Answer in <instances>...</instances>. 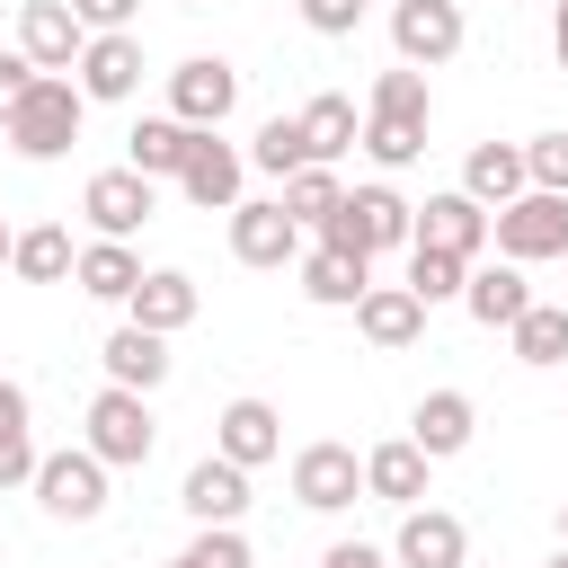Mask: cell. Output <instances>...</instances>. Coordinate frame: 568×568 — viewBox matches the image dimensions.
<instances>
[{
	"label": "cell",
	"instance_id": "6da1fadb",
	"mask_svg": "<svg viewBox=\"0 0 568 568\" xmlns=\"http://www.w3.org/2000/svg\"><path fill=\"white\" fill-rule=\"evenodd\" d=\"M80 115H89V98H80V80H62V71H36V89L0 115V133L27 151V160H62L71 142H80Z\"/></svg>",
	"mask_w": 568,
	"mask_h": 568
},
{
	"label": "cell",
	"instance_id": "7a4b0ae2",
	"mask_svg": "<svg viewBox=\"0 0 568 568\" xmlns=\"http://www.w3.org/2000/svg\"><path fill=\"white\" fill-rule=\"evenodd\" d=\"M151 444H160L151 390H124V382H106V390L89 399V453H98L106 470H142V462H151Z\"/></svg>",
	"mask_w": 568,
	"mask_h": 568
},
{
	"label": "cell",
	"instance_id": "3957f363",
	"mask_svg": "<svg viewBox=\"0 0 568 568\" xmlns=\"http://www.w3.org/2000/svg\"><path fill=\"white\" fill-rule=\"evenodd\" d=\"M408 222H417V204H399L390 186H346L337 213L320 222V240H328V248H364V257H382V248H408Z\"/></svg>",
	"mask_w": 568,
	"mask_h": 568
},
{
	"label": "cell",
	"instance_id": "277c9868",
	"mask_svg": "<svg viewBox=\"0 0 568 568\" xmlns=\"http://www.w3.org/2000/svg\"><path fill=\"white\" fill-rule=\"evenodd\" d=\"M36 506L53 515V524H98L106 515V462L80 444V453H36Z\"/></svg>",
	"mask_w": 568,
	"mask_h": 568
},
{
	"label": "cell",
	"instance_id": "5b68a950",
	"mask_svg": "<svg viewBox=\"0 0 568 568\" xmlns=\"http://www.w3.org/2000/svg\"><path fill=\"white\" fill-rule=\"evenodd\" d=\"M488 240H497V257H515V266H532V257H568V195L524 186L515 204L488 213Z\"/></svg>",
	"mask_w": 568,
	"mask_h": 568
},
{
	"label": "cell",
	"instance_id": "8992f818",
	"mask_svg": "<svg viewBox=\"0 0 568 568\" xmlns=\"http://www.w3.org/2000/svg\"><path fill=\"white\" fill-rule=\"evenodd\" d=\"M80 213H89L98 240H133V231L160 213V178H142V169H98V178L80 186Z\"/></svg>",
	"mask_w": 568,
	"mask_h": 568
},
{
	"label": "cell",
	"instance_id": "52a82bcc",
	"mask_svg": "<svg viewBox=\"0 0 568 568\" xmlns=\"http://www.w3.org/2000/svg\"><path fill=\"white\" fill-rule=\"evenodd\" d=\"M231 106H240V71H231L222 53H186V62L169 71V115H178V124L213 133Z\"/></svg>",
	"mask_w": 568,
	"mask_h": 568
},
{
	"label": "cell",
	"instance_id": "ba28073f",
	"mask_svg": "<svg viewBox=\"0 0 568 568\" xmlns=\"http://www.w3.org/2000/svg\"><path fill=\"white\" fill-rule=\"evenodd\" d=\"M390 44H399V62H417V71L453 62V53H462V0H390Z\"/></svg>",
	"mask_w": 568,
	"mask_h": 568
},
{
	"label": "cell",
	"instance_id": "9c48e42d",
	"mask_svg": "<svg viewBox=\"0 0 568 568\" xmlns=\"http://www.w3.org/2000/svg\"><path fill=\"white\" fill-rule=\"evenodd\" d=\"M240 178H248V151H231V142H222V124H213V133H195V142H186L178 195H186V204H204V213H231V204H240Z\"/></svg>",
	"mask_w": 568,
	"mask_h": 568
},
{
	"label": "cell",
	"instance_id": "30bf717a",
	"mask_svg": "<svg viewBox=\"0 0 568 568\" xmlns=\"http://www.w3.org/2000/svg\"><path fill=\"white\" fill-rule=\"evenodd\" d=\"M231 257H240V266H293V257H302V222H293L275 195H257V204L240 195V204H231Z\"/></svg>",
	"mask_w": 568,
	"mask_h": 568
},
{
	"label": "cell",
	"instance_id": "8fae6325",
	"mask_svg": "<svg viewBox=\"0 0 568 568\" xmlns=\"http://www.w3.org/2000/svg\"><path fill=\"white\" fill-rule=\"evenodd\" d=\"M293 497H302L311 515H337V506L364 497V462H355L346 444H302V453H293Z\"/></svg>",
	"mask_w": 568,
	"mask_h": 568
},
{
	"label": "cell",
	"instance_id": "7c38bea8",
	"mask_svg": "<svg viewBox=\"0 0 568 568\" xmlns=\"http://www.w3.org/2000/svg\"><path fill=\"white\" fill-rule=\"evenodd\" d=\"M462 559H470V532H462V515H444V506H399L390 568H462Z\"/></svg>",
	"mask_w": 568,
	"mask_h": 568
},
{
	"label": "cell",
	"instance_id": "4fadbf2b",
	"mask_svg": "<svg viewBox=\"0 0 568 568\" xmlns=\"http://www.w3.org/2000/svg\"><path fill=\"white\" fill-rule=\"evenodd\" d=\"M80 44H89V27L71 18V0H18V53L36 71H71Z\"/></svg>",
	"mask_w": 568,
	"mask_h": 568
},
{
	"label": "cell",
	"instance_id": "5bb4252c",
	"mask_svg": "<svg viewBox=\"0 0 568 568\" xmlns=\"http://www.w3.org/2000/svg\"><path fill=\"white\" fill-rule=\"evenodd\" d=\"M71 71H80V98H106V106H115V98L142 89V36H133V27H106V36L80 44Z\"/></svg>",
	"mask_w": 568,
	"mask_h": 568
},
{
	"label": "cell",
	"instance_id": "9a60e30c",
	"mask_svg": "<svg viewBox=\"0 0 568 568\" xmlns=\"http://www.w3.org/2000/svg\"><path fill=\"white\" fill-rule=\"evenodd\" d=\"M408 240L453 248V257H479V248H488V204H470L462 186H453V195H426V204H417V222H408Z\"/></svg>",
	"mask_w": 568,
	"mask_h": 568
},
{
	"label": "cell",
	"instance_id": "2e32d148",
	"mask_svg": "<svg viewBox=\"0 0 568 568\" xmlns=\"http://www.w3.org/2000/svg\"><path fill=\"white\" fill-rule=\"evenodd\" d=\"M195 302H204V293H195V275H178V266H142V284L124 293V320H133V328L178 337V328L195 320Z\"/></svg>",
	"mask_w": 568,
	"mask_h": 568
},
{
	"label": "cell",
	"instance_id": "e0dca14e",
	"mask_svg": "<svg viewBox=\"0 0 568 568\" xmlns=\"http://www.w3.org/2000/svg\"><path fill=\"white\" fill-rule=\"evenodd\" d=\"M213 453H222V462H240V470H257V462H275V453H284V417H275L266 399H231V408L213 417Z\"/></svg>",
	"mask_w": 568,
	"mask_h": 568
},
{
	"label": "cell",
	"instance_id": "ac0fdd59",
	"mask_svg": "<svg viewBox=\"0 0 568 568\" xmlns=\"http://www.w3.org/2000/svg\"><path fill=\"white\" fill-rule=\"evenodd\" d=\"M470 435H479V408H470V390H426V399H417V417H408V444H417L426 462H453Z\"/></svg>",
	"mask_w": 568,
	"mask_h": 568
},
{
	"label": "cell",
	"instance_id": "d6986e66",
	"mask_svg": "<svg viewBox=\"0 0 568 568\" xmlns=\"http://www.w3.org/2000/svg\"><path fill=\"white\" fill-rule=\"evenodd\" d=\"M178 506H186L195 524H240V506H248V470L222 462V453H204V462L178 479Z\"/></svg>",
	"mask_w": 568,
	"mask_h": 568
},
{
	"label": "cell",
	"instance_id": "ffe728a7",
	"mask_svg": "<svg viewBox=\"0 0 568 568\" xmlns=\"http://www.w3.org/2000/svg\"><path fill=\"white\" fill-rule=\"evenodd\" d=\"M364 284H373V257H364V248H328V240H320V248L302 257V293H311L320 311H355Z\"/></svg>",
	"mask_w": 568,
	"mask_h": 568
},
{
	"label": "cell",
	"instance_id": "44dd1931",
	"mask_svg": "<svg viewBox=\"0 0 568 568\" xmlns=\"http://www.w3.org/2000/svg\"><path fill=\"white\" fill-rule=\"evenodd\" d=\"M524 302H532V284H524V266H515V257H497V266H470V275H462V311H470L479 328H515V320H524Z\"/></svg>",
	"mask_w": 568,
	"mask_h": 568
},
{
	"label": "cell",
	"instance_id": "7402d4cb",
	"mask_svg": "<svg viewBox=\"0 0 568 568\" xmlns=\"http://www.w3.org/2000/svg\"><path fill=\"white\" fill-rule=\"evenodd\" d=\"M355 328L390 355V346H417L426 337V302L408 293V284H364V302H355Z\"/></svg>",
	"mask_w": 568,
	"mask_h": 568
},
{
	"label": "cell",
	"instance_id": "603a6c76",
	"mask_svg": "<svg viewBox=\"0 0 568 568\" xmlns=\"http://www.w3.org/2000/svg\"><path fill=\"white\" fill-rule=\"evenodd\" d=\"M426 453L399 435V444H373L364 453V497H382V506H426Z\"/></svg>",
	"mask_w": 568,
	"mask_h": 568
},
{
	"label": "cell",
	"instance_id": "cb8c5ba5",
	"mask_svg": "<svg viewBox=\"0 0 568 568\" xmlns=\"http://www.w3.org/2000/svg\"><path fill=\"white\" fill-rule=\"evenodd\" d=\"M524 186H532V178H524V142H479V151L462 160V195H470V204H488V213H497V204H515Z\"/></svg>",
	"mask_w": 568,
	"mask_h": 568
},
{
	"label": "cell",
	"instance_id": "d4e9b609",
	"mask_svg": "<svg viewBox=\"0 0 568 568\" xmlns=\"http://www.w3.org/2000/svg\"><path fill=\"white\" fill-rule=\"evenodd\" d=\"M71 284H80L89 302H124V293L142 284V257H133V240H89V248L71 257Z\"/></svg>",
	"mask_w": 568,
	"mask_h": 568
},
{
	"label": "cell",
	"instance_id": "484cf974",
	"mask_svg": "<svg viewBox=\"0 0 568 568\" xmlns=\"http://www.w3.org/2000/svg\"><path fill=\"white\" fill-rule=\"evenodd\" d=\"M106 382H124V390H160V382H169V337L124 320V328L106 337Z\"/></svg>",
	"mask_w": 568,
	"mask_h": 568
},
{
	"label": "cell",
	"instance_id": "4316f807",
	"mask_svg": "<svg viewBox=\"0 0 568 568\" xmlns=\"http://www.w3.org/2000/svg\"><path fill=\"white\" fill-rule=\"evenodd\" d=\"M186 142H195V124H178V115H142V124L124 133V169H142V178H178V169H186Z\"/></svg>",
	"mask_w": 568,
	"mask_h": 568
},
{
	"label": "cell",
	"instance_id": "83f0119b",
	"mask_svg": "<svg viewBox=\"0 0 568 568\" xmlns=\"http://www.w3.org/2000/svg\"><path fill=\"white\" fill-rule=\"evenodd\" d=\"M293 124H302V151H311V160H346L355 133H364V124H355V98H337V89H320Z\"/></svg>",
	"mask_w": 568,
	"mask_h": 568
},
{
	"label": "cell",
	"instance_id": "f1b7e54d",
	"mask_svg": "<svg viewBox=\"0 0 568 568\" xmlns=\"http://www.w3.org/2000/svg\"><path fill=\"white\" fill-rule=\"evenodd\" d=\"M36 479V408L18 382H0V488H27Z\"/></svg>",
	"mask_w": 568,
	"mask_h": 568
},
{
	"label": "cell",
	"instance_id": "f546056e",
	"mask_svg": "<svg viewBox=\"0 0 568 568\" xmlns=\"http://www.w3.org/2000/svg\"><path fill=\"white\" fill-rule=\"evenodd\" d=\"M71 257H80V248H71V231H62V222H36V231H18V240H9V266H18L27 284H62V275H71Z\"/></svg>",
	"mask_w": 568,
	"mask_h": 568
},
{
	"label": "cell",
	"instance_id": "4dcf8cb0",
	"mask_svg": "<svg viewBox=\"0 0 568 568\" xmlns=\"http://www.w3.org/2000/svg\"><path fill=\"white\" fill-rule=\"evenodd\" d=\"M506 337H515V364H568V302H524Z\"/></svg>",
	"mask_w": 568,
	"mask_h": 568
},
{
	"label": "cell",
	"instance_id": "1f68e13d",
	"mask_svg": "<svg viewBox=\"0 0 568 568\" xmlns=\"http://www.w3.org/2000/svg\"><path fill=\"white\" fill-rule=\"evenodd\" d=\"M382 169H408L417 151H426V115H382V106H364V133H355Z\"/></svg>",
	"mask_w": 568,
	"mask_h": 568
},
{
	"label": "cell",
	"instance_id": "d6a6232c",
	"mask_svg": "<svg viewBox=\"0 0 568 568\" xmlns=\"http://www.w3.org/2000/svg\"><path fill=\"white\" fill-rule=\"evenodd\" d=\"M337 195H346V186H337V169H328V160H311V169H293V178H284V195H275V204H284L302 231H320V222L337 213Z\"/></svg>",
	"mask_w": 568,
	"mask_h": 568
},
{
	"label": "cell",
	"instance_id": "836d02e7",
	"mask_svg": "<svg viewBox=\"0 0 568 568\" xmlns=\"http://www.w3.org/2000/svg\"><path fill=\"white\" fill-rule=\"evenodd\" d=\"M462 275H470V257H453V248H426V240H408V293L435 311V302H462Z\"/></svg>",
	"mask_w": 568,
	"mask_h": 568
},
{
	"label": "cell",
	"instance_id": "e575fe53",
	"mask_svg": "<svg viewBox=\"0 0 568 568\" xmlns=\"http://www.w3.org/2000/svg\"><path fill=\"white\" fill-rule=\"evenodd\" d=\"M248 169H266L275 186H284L293 169H311V151H302V124H293V115H266V124H257V142H248Z\"/></svg>",
	"mask_w": 568,
	"mask_h": 568
},
{
	"label": "cell",
	"instance_id": "d590c367",
	"mask_svg": "<svg viewBox=\"0 0 568 568\" xmlns=\"http://www.w3.org/2000/svg\"><path fill=\"white\" fill-rule=\"evenodd\" d=\"M169 568H248V541H240V524H204Z\"/></svg>",
	"mask_w": 568,
	"mask_h": 568
},
{
	"label": "cell",
	"instance_id": "8d00e7d4",
	"mask_svg": "<svg viewBox=\"0 0 568 568\" xmlns=\"http://www.w3.org/2000/svg\"><path fill=\"white\" fill-rule=\"evenodd\" d=\"M364 106H382V115H426V71H417V62H399V71H382Z\"/></svg>",
	"mask_w": 568,
	"mask_h": 568
},
{
	"label": "cell",
	"instance_id": "74e56055",
	"mask_svg": "<svg viewBox=\"0 0 568 568\" xmlns=\"http://www.w3.org/2000/svg\"><path fill=\"white\" fill-rule=\"evenodd\" d=\"M524 178H532L541 195H568V133H532V142H524Z\"/></svg>",
	"mask_w": 568,
	"mask_h": 568
},
{
	"label": "cell",
	"instance_id": "f35d334b",
	"mask_svg": "<svg viewBox=\"0 0 568 568\" xmlns=\"http://www.w3.org/2000/svg\"><path fill=\"white\" fill-rule=\"evenodd\" d=\"M293 9L311 36H355V18H364V0H293Z\"/></svg>",
	"mask_w": 568,
	"mask_h": 568
},
{
	"label": "cell",
	"instance_id": "ab89813d",
	"mask_svg": "<svg viewBox=\"0 0 568 568\" xmlns=\"http://www.w3.org/2000/svg\"><path fill=\"white\" fill-rule=\"evenodd\" d=\"M71 18H80L89 36H106V27H133V18H142V0H71Z\"/></svg>",
	"mask_w": 568,
	"mask_h": 568
},
{
	"label": "cell",
	"instance_id": "60d3db41",
	"mask_svg": "<svg viewBox=\"0 0 568 568\" xmlns=\"http://www.w3.org/2000/svg\"><path fill=\"white\" fill-rule=\"evenodd\" d=\"M27 89H36V62H27V53H0V115H9Z\"/></svg>",
	"mask_w": 568,
	"mask_h": 568
},
{
	"label": "cell",
	"instance_id": "b9f144b4",
	"mask_svg": "<svg viewBox=\"0 0 568 568\" xmlns=\"http://www.w3.org/2000/svg\"><path fill=\"white\" fill-rule=\"evenodd\" d=\"M320 568H390V550H373V541H337Z\"/></svg>",
	"mask_w": 568,
	"mask_h": 568
},
{
	"label": "cell",
	"instance_id": "7bdbcfd3",
	"mask_svg": "<svg viewBox=\"0 0 568 568\" xmlns=\"http://www.w3.org/2000/svg\"><path fill=\"white\" fill-rule=\"evenodd\" d=\"M550 53H559V71H568V0H559V18H550Z\"/></svg>",
	"mask_w": 568,
	"mask_h": 568
},
{
	"label": "cell",
	"instance_id": "ee69618b",
	"mask_svg": "<svg viewBox=\"0 0 568 568\" xmlns=\"http://www.w3.org/2000/svg\"><path fill=\"white\" fill-rule=\"evenodd\" d=\"M9 240H18V231H9V222H0V266H9Z\"/></svg>",
	"mask_w": 568,
	"mask_h": 568
},
{
	"label": "cell",
	"instance_id": "f6af8a7d",
	"mask_svg": "<svg viewBox=\"0 0 568 568\" xmlns=\"http://www.w3.org/2000/svg\"><path fill=\"white\" fill-rule=\"evenodd\" d=\"M559 541H568V497H559Z\"/></svg>",
	"mask_w": 568,
	"mask_h": 568
},
{
	"label": "cell",
	"instance_id": "bcb514c9",
	"mask_svg": "<svg viewBox=\"0 0 568 568\" xmlns=\"http://www.w3.org/2000/svg\"><path fill=\"white\" fill-rule=\"evenodd\" d=\"M550 568H568V541H559V559H550Z\"/></svg>",
	"mask_w": 568,
	"mask_h": 568
},
{
	"label": "cell",
	"instance_id": "7dc6e473",
	"mask_svg": "<svg viewBox=\"0 0 568 568\" xmlns=\"http://www.w3.org/2000/svg\"><path fill=\"white\" fill-rule=\"evenodd\" d=\"M186 9H204V0H186Z\"/></svg>",
	"mask_w": 568,
	"mask_h": 568
},
{
	"label": "cell",
	"instance_id": "c3c4849f",
	"mask_svg": "<svg viewBox=\"0 0 568 568\" xmlns=\"http://www.w3.org/2000/svg\"><path fill=\"white\" fill-rule=\"evenodd\" d=\"M364 9H373V0H364Z\"/></svg>",
	"mask_w": 568,
	"mask_h": 568
},
{
	"label": "cell",
	"instance_id": "681fc988",
	"mask_svg": "<svg viewBox=\"0 0 568 568\" xmlns=\"http://www.w3.org/2000/svg\"><path fill=\"white\" fill-rule=\"evenodd\" d=\"M462 568H470V559H462Z\"/></svg>",
	"mask_w": 568,
	"mask_h": 568
}]
</instances>
